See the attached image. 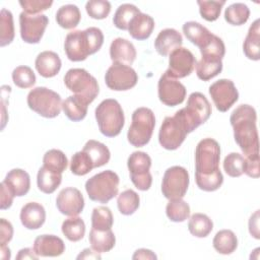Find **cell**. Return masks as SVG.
<instances>
[{
    "label": "cell",
    "instance_id": "603a6c76",
    "mask_svg": "<svg viewBox=\"0 0 260 260\" xmlns=\"http://www.w3.org/2000/svg\"><path fill=\"white\" fill-rule=\"evenodd\" d=\"M61 59L57 53L53 51L41 52L35 61L37 71L41 76L50 78L57 75L61 69Z\"/></svg>",
    "mask_w": 260,
    "mask_h": 260
},
{
    "label": "cell",
    "instance_id": "74e56055",
    "mask_svg": "<svg viewBox=\"0 0 260 260\" xmlns=\"http://www.w3.org/2000/svg\"><path fill=\"white\" fill-rule=\"evenodd\" d=\"M141 12L139 8H137L135 5L130 4V3H124L121 4L113 17V23L114 25L122 30H128V26L132 18Z\"/></svg>",
    "mask_w": 260,
    "mask_h": 260
},
{
    "label": "cell",
    "instance_id": "6f0895ef",
    "mask_svg": "<svg viewBox=\"0 0 260 260\" xmlns=\"http://www.w3.org/2000/svg\"><path fill=\"white\" fill-rule=\"evenodd\" d=\"M156 255L148 249H138L132 256V259H156Z\"/></svg>",
    "mask_w": 260,
    "mask_h": 260
},
{
    "label": "cell",
    "instance_id": "8992f818",
    "mask_svg": "<svg viewBox=\"0 0 260 260\" xmlns=\"http://www.w3.org/2000/svg\"><path fill=\"white\" fill-rule=\"evenodd\" d=\"M27 106L44 118L57 117L62 109V99L56 91L44 86L32 88L27 94Z\"/></svg>",
    "mask_w": 260,
    "mask_h": 260
},
{
    "label": "cell",
    "instance_id": "3957f363",
    "mask_svg": "<svg viewBox=\"0 0 260 260\" xmlns=\"http://www.w3.org/2000/svg\"><path fill=\"white\" fill-rule=\"evenodd\" d=\"M95 120L101 133L107 137H115L124 127L125 117L121 105L114 99H106L95 109Z\"/></svg>",
    "mask_w": 260,
    "mask_h": 260
},
{
    "label": "cell",
    "instance_id": "f546056e",
    "mask_svg": "<svg viewBox=\"0 0 260 260\" xmlns=\"http://www.w3.org/2000/svg\"><path fill=\"white\" fill-rule=\"evenodd\" d=\"M82 150H84L89 155L93 164V168H100L107 165L111 158V152L109 148L104 143L93 139L88 140L84 144Z\"/></svg>",
    "mask_w": 260,
    "mask_h": 260
},
{
    "label": "cell",
    "instance_id": "83f0119b",
    "mask_svg": "<svg viewBox=\"0 0 260 260\" xmlns=\"http://www.w3.org/2000/svg\"><path fill=\"white\" fill-rule=\"evenodd\" d=\"M182 29L185 37L199 49L205 46L213 35L205 26L196 21L185 22Z\"/></svg>",
    "mask_w": 260,
    "mask_h": 260
},
{
    "label": "cell",
    "instance_id": "f5cc1de1",
    "mask_svg": "<svg viewBox=\"0 0 260 260\" xmlns=\"http://www.w3.org/2000/svg\"><path fill=\"white\" fill-rule=\"evenodd\" d=\"M244 173L252 178H259V154L245 157Z\"/></svg>",
    "mask_w": 260,
    "mask_h": 260
},
{
    "label": "cell",
    "instance_id": "d6986e66",
    "mask_svg": "<svg viewBox=\"0 0 260 260\" xmlns=\"http://www.w3.org/2000/svg\"><path fill=\"white\" fill-rule=\"evenodd\" d=\"M35 252L39 257H57L64 253L63 240L54 235H41L34 242Z\"/></svg>",
    "mask_w": 260,
    "mask_h": 260
},
{
    "label": "cell",
    "instance_id": "8fae6325",
    "mask_svg": "<svg viewBox=\"0 0 260 260\" xmlns=\"http://www.w3.org/2000/svg\"><path fill=\"white\" fill-rule=\"evenodd\" d=\"M127 166L134 186L141 191L148 190L152 183V176L149 172L151 167L150 156L143 151H134L129 155Z\"/></svg>",
    "mask_w": 260,
    "mask_h": 260
},
{
    "label": "cell",
    "instance_id": "8d00e7d4",
    "mask_svg": "<svg viewBox=\"0 0 260 260\" xmlns=\"http://www.w3.org/2000/svg\"><path fill=\"white\" fill-rule=\"evenodd\" d=\"M43 164V167L46 169L58 174H62L68 166V159L62 150L53 148L44 154Z\"/></svg>",
    "mask_w": 260,
    "mask_h": 260
},
{
    "label": "cell",
    "instance_id": "836d02e7",
    "mask_svg": "<svg viewBox=\"0 0 260 260\" xmlns=\"http://www.w3.org/2000/svg\"><path fill=\"white\" fill-rule=\"evenodd\" d=\"M213 229L212 220L204 213H194L191 215L188 222L190 234L197 238L207 237Z\"/></svg>",
    "mask_w": 260,
    "mask_h": 260
},
{
    "label": "cell",
    "instance_id": "816d5d0a",
    "mask_svg": "<svg viewBox=\"0 0 260 260\" xmlns=\"http://www.w3.org/2000/svg\"><path fill=\"white\" fill-rule=\"evenodd\" d=\"M53 4L52 0H20L19 5L22 7L23 12L31 15L40 14L42 11L47 10Z\"/></svg>",
    "mask_w": 260,
    "mask_h": 260
},
{
    "label": "cell",
    "instance_id": "11a10c76",
    "mask_svg": "<svg viewBox=\"0 0 260 260\" xmlns=\"http://www.w3.org/2000/svg\"><path fill=\"white\" fill-rule=\"evenodd\" d=\"M1 195H0V207L1 209H7L9 208L11 205H12V201H13V198L15 197L14 194L11 192V190L2 182L1 185Z\"/></svg>",
    "mask_w": 260,
    "mask_h": 260
},
{
    "label": "cell",
    "instance_id": "52a82bcc",
    "mask_svg": "<svg viewBox=\"0 0 260 260\" xmlns=\"http://www.w3.org/2000/svg\"><path fill=\"white\" fill-rule=\"evenodd\" d=\"M64 83L70 91L88 104L92 103L100 92L96 79L82 68L69 69L65 73Z\"/></svg>",
    "mask_w": 260,
    "mask_h": 260
},
{
    "label": "cell",
    "instance_id": "c3c4849f",
    "mask_svg": "<svg viewBox=\"0 0 260 260\" xmlns=\"http://www.w3.org/2000/svg\"><path fill=\"white\" fill-rule=\"evenodd\" d=\"M197 4L199 6L200 15L207 21H214L220 15L221 8L225 4V1L224 0H221V1L198 0Z\"/></svg>",
    "mask_w": 260,
    "mask_h": 260
},
{
    "label": "cell",
    "instance_id": "4dcf8cb0",
    "mask_svg": "<svg viewBox=\"0 0 260 260\" xmlns=\"http://www.w3.org/2000/svg\"><path fill=\"white\" fill-rule=\"evenodd\" d=\"M80 19H81L80 10L74 4L62 5L56 12L57 23L65 29H71L76 27Z\"/></svg>",
    "mask_w": 260,
    "mask_h": 260
},
{
    "label": "cell",
    "instance_id": "e0dca14e",
    "mask_svg": "<svg viewBox=\"0 0 260 260\" xmlns=\"http://www.w3.org/2000/svg\"><path fill=\"white\" fill-rule=\"evenodd\" d=\"M196 66V59L192 52L186 48L175 49L169 57L167 72L174 78H184L192 73Z\"/></svg>",
    "mask_w": 260,
    "mask_h": 260
},
{
    "label": "cell",
    "instance_id": "680465c9",
    "mask_svg": "<svg viewBox=\"0 0 260 260\" xmlns=\"http://www.w3.org/2000/svg\"><path fill=\"white\" fill-rule=\"evenodd\" d=\"M39 256L37 255V253L35 252L34 249L30 248H24L18 251V254L16 256L17 260H21V259H38Z\"/></svg>",
    "mask_w": 260,
    "mask_h": 260
},
{
    "label": "cell",
    "instance_id": "7dc6e473",
    "mask_svg": "<svg viewBox=\"0 0 260 260\" xmlns=\"http://www.w3.org/2000/svg\"><path fill=\"white\" fill-rule=\"evenodd\" d=\"M12 80L19 88H29L36 83V75L28 66H17L12 71Z\"/></svg>",
    "mask_w": 260,
    "mask_h": 260
},
{
    "label": "cell",
    "instance_id": "91938a15",
    "mask_svg": "<svg viewBox=\"0 0 260 260\" xmlns=\"http://www.w3.org/2000/svg\"><path fill=\"white\" fill-rule=\"evenodd\" d=\"M76 258L77 259H101V255L99 252L94 251L93 249L86 248Z\"/></svg>",
    "mask_w": 260,
    "mask_h": 260
},
{
    "label": "cell",
    "instance_id": "cb8c5ba5",
    "mask_svg": "<svg viewBox=\"0 0 260 260\" xmlns=\"http://www.w3.org/2000/svg\"><path fill=\"white\" fill-rule=\"evenodd\" d=\"M3 183L11 190L14 196L21 197L27 194L30 188L29 175L22 169H12L6 174Z\"/></svg>",
    "mask_w": 260,
    "mask_h": 260
},
{
    "label": "cell",
    "instance_id": "f1b7e54d",
    "mask_svg": "<svg viewBox=\"0 0 260 260\" xmlns=\"http://www.w3.org/2000/svg\"><path fill=\"white\" fill-rule=\"evenodd\" d=\"M91 249L99 253H105L111 251L116 243V238L112 230L98 231L94 229L90 230L88 237Z\"/></svg>",
    "mask_w": 260,
    "mask_h": 260
},
{
    "label": "cell",
    "instance_id": "d6a6232c",
    "mask_svg": "<svg viewBox=\"0 0 260 260\" xmlns=\"http://www.w3.org/2000/svg\"><path fill=\"white\" fill-rule=\"evenodd\" d=\"M62 174L52 172L45 167L40 168L37 176V184L40 191L45 194H52L61 184Z\"/></svg>",
    "mask_w": 260,
    "mask_h": 260
},
{
    "label": "cell",
    "instance_id": "9f6ffc18",
    "mask_svg": "<svg viewBox=\"0 0 260 260\" xmlns=\"http://www.w3.org/2000/svg\"><path fill=\"white\" fill-rule=\"evenodd\" d=\"M249 232L257 240L260 239L259 236V210H256L254 214L251 215L249 219Z\"/></svg>",
    "mask_w": 260,
    "mask_h": 260
},
{
    "label": "cell",
    "instance_id": "ac0fdd59",
    "mask_svg": "<svg viewBox=\"0 0 260 260\" xmlns=\"http://www.w3.org/2000/svg\"><path fill=\"white\" fill-rule=\"evenodd\" d=\"M58 210L67 216L78 215L84 207V198L81 192L74 187L62 189L56 199Z\"/></svg>",
    "mask_w": 260,
    "mask_h": 260
},
{
    "label": "cell",
    "instance_id": "ee69618b",
    "mask_svg": "<svg viewBox=\"0 0 260 260\" xmlns=\"http://www.w3.org/2000/svg\"><path fill=\"white\" fill-rule=\"evenodd\" d=\"M92 169H94L93 164L84 150L77 151L72 155L70 161V171L72 174L76 176H84Z\"/></svg>",
    "mask_w": 260,
    "mask_h": 260
},
{
    "label": "cell",
    "instance_id": "1f68e13d",
    "mask_svg": "<svg viewBox=\"0 0 260 260\" xmlns=\"http://www.w3.org/2000/svg\"><path fill=\"white\" fill-rule=\"evenodd\" d=\"M213 248L222 255L232 254L238 247V239L231 230H221L217 232L212 241Z\"/></svg>",
    "mask_w": 260,
    "mask_h": 260
},
{
    "label": "cell",
    "instance_id": "db71d44e",
    "mask_svg": "<svg viewBox=\"0 0 260 260\" xmlns=\"http://www.w3.org/2000/svg\"><path fill=\"white\" fill-rule=\"evenodd\" d=\"M13 236V226L5 218L0 219V245L5 246L9 243Z\"/></svg>",
    "mask_w": 260,
    "mask_h": 260
},
{
    "label": "cell",
    "instance_id": "30bf717a",
    "mask_svg": "<svg viewBox=\"0 0 260 260\" xmlns=\"http://www.w3.org/2000/svg\"><path fill=\"white\" fill-rule=\"evenodd\" d=\"M180 111L187 123L190 133L209 119L212 110L206 96L201 92L195 91L189 95L187 106Z\"/></svg>",
    "mask_w": 260,
    "mask_h": 260
},
{
    "label": "cell",
    "instance_id": "44dd1931",
    "mask_svg": "<svg viewBox=\"0 0 260 260\" xmlns=\"http://www.w3.org/2000/svg\"><path fill=\"white\" fill-rule=\"evenodd\" d=\"M19 217L25 229L38 230L46 220V210L44 206L38 202H28L22 206Z\"/></svg>",
    "mask_w": 260,
    "mask_h": 260
},
{
    "label": "cell",
    "instance_id": "9a60e30c",
    "mask_svg": "<svg viewBox=\"0 0 260 260\" xmlns=\"http://www.w3.org/2000/svg\"><path fill=\"white\" fill-rule=\"evenodd\" d=\"M49 23V19L45 14L31 15L25 12L19 14L20 37L27 44H38Z\"/></svg>",
    "mask_w": 260,
    "mask_h": 260
},
{
    "label": "cell",
    "instance_id": "d4e9b609",
    "mask_svg": "<svg viewBox=\"0 0 260 260\" xmlns=\"http://www.w3.org/2000/svg\"><path fill=\"white\" fill-rule=\"evenodd\" d=\"M153 28H154L153 18L146 13L139 12L130 21L128 26V31L133 39L138 41H143L150 37Z\"/></svg>",
    "mask_w": 260,
    "mask_h": 260
},
{
    "label": "cell",
    "instance_id": "ab89813d",
    "mask_svg": "<svg viewBox=\"0 0 260 260\" xmlns=\"http://www.w3.org/2000/svg\"><path fill=\"white\" fill-rule=\"evenodd\" d=\"M139 195L132 189H127L118 195L117 205L119 211L123 215L133 214L139 207Z\"/></svg>",
    "mask_w": 260,
    "mask_h": 260
},
{
    "label": "cell",
    "instance_id": "f907efd6",
    "mask_svg": "<svg viewBox=\"0 0 260 260\" xmlns=\"http://www.w3.org/2000/svg\"><path fill=\"white\" fill-rule=\"evenodd\" d=\"M87 14L93 19H104L111 12V3L107 0H89L85 4Z\"/></svg>",
    "mask_w": 260,
    "mask_h": 260
},
{
    "label": "cell",
    "instance_id": "7402d4cb",
    "mask_svg": "<svg viewBox=\"0 0 260 260\" xmlns=\"http://www.w3.org/2000/svg\"><path fill=\"white\" fill-rule=\"evenodd\" d=\"M183 44L181 34L175 28H165L160 30L154 41V48L161 56L170 55L175 49L180 48Z\"/></svg>",
    "mask_w": 260,
    "mask_h": 260
},
{
    "label": "cell",
    "instance_id": "7bdbcfd3",
    "mask_svg": "<svg viewBox=\"0 0 260 260\" xmlns=\"http://www.w3.org/2000/svg\"><path fill=\"white\" fill-rule=\"evenodd\" d=\"M114 217L112 211L107 206L93 208L91 213V229L98 231H108L113 226Z\"/></svg>",
    "mask_w": 260,
    "mask_h": 260
},
{
    "label": "cell",
    "instance_id": "ffe728a7",
    "mask_svg": "<svg viewBox=\"0 0 260 260\" xmlns=\"http://www.w3.org/2000/svg\"><path fill=\"white\" fill-rule=\"evenodd\" d=\"M110 57L113 63L130 66L136 58V50L130 41L123 38H117L111 43Z\"/></svg>",
    "mask_w": 260,
    "mask_h": 260
},
{
    "label": "cell",
    "instance_id": "d590c367",
    "mask_svg": "<svg viewBox=\"0 0 260 260\" xmlns=\"http://www.w3.org/2000/svg\"><path fill=\"white\" fill-rule=\"evenodd\" d=\"M63 235L71 242L80 241L85 234V223L81 217L71 216L65 219L61 226Z\"/></svg>",
    "mask_w": 260,
    "mask_h": 260
},
{
    "label": "cell",
    "instance_id": "bcb514c9",
    "mask_svg": "<svg viewBox=\"0 0 260 260\" xmlns=\"http://www.w3.org/2000/svg\"><path fill=\"white\" fill-rule=\"evenodd\" d=\"M244 167L245 158L238 152H231L224 157L223 170L230 177L237 178L242 176L244 174Z\"/></svg>",
    "mask_w": 260,
    "mask_h": 260
},
{
    "label": "cell",
    "instance_id": "94428289",
    "mask_svg": "<svg viewBox=\"0 0 260 260\" xmlns=\"http://www.w3.org/2000/svg\"><path fill=\"white\" fill-rule=\"evenodd\" d=\"M11 257V253H10V249L5 245V246H1V258L4 260L10 259Z\"/></svg>",
    "mask_w": 260,
    "mask_h": 260
},
{
    "label": "cell",
    "instance_id": "f6af8a7d",
    "mask_svg": "<svg viewBox=\"0 0 260 260\" xmlns=\"http://www.w3.org/2000/svg\"><path fill=\"white\" fill-rule=\"evenodd\" d=\"M222 70L221 61H206L200 60L196 63V74L197 77L203 81H207L216 75H218Z\"/></svg>",
    "mask_w": 260,
    "mask_h": 260
},
{
    "label": "cell",
    "instance_id": "7c38bea8",
    "mask_svg": "<svg viewBox=\"0 0 260 260\" xmlns=\"http://www.w3.org/2000/svg\"><path fill=\"white\" fill-rule=\"evenodd\" d=\"M189 187V174L187 170L180 166L169 168L162 177L161 192L169 199H181L185 196Z\"/></svg>",
    "mask_w": 260,
    "mask_h": 260
},
{
    "label": "cell",
    "instance_id": "9c48e42d",
    "mask_svg": "<svg viewBox=\"0 0 260 260\" xmlns=\"http://www.w3.org/2000/svg\"><path fill=\"white\" fill-rule=\"evenodd\" d=\"M220 146L213 138L200 140L195 149V175H210L219 170Z\"/></svg>",
    "mask_w": 260,
    "mask_h": 260
},
{
    "label": "cell",
    "instance_id": "e575fe53",
    "mask_svg": "<svg viewBox=\"0 0 260 260\" xmlns=\"http://www.w3.org/2000/svg\"><path fill=\"white\" fill-rule=\"evenodd\" d=\"M200 53L202 56V60L221 61L225 54L224 43L219 37L212 35L209 42L205 46L200 48Z\"/></svg>",
    "mask_w": 260,
    "mask_h": 260
},
{
    "label": "cell",
    "instance_id": "5b68a950",
    "mask_svg": "<svg viewBox=\"0 0 260 260\" xmlns=\"http://www.w3.org/2000/svg\"><path fill=\"white\" fill-rule=\"evenodd\" d=\"M155 126L153 112L145 107L136 109L132 114V122L127 132L129 143L135 147L147 144L152 136Z\"/></svg>",
    "mask_w": 260,
    "mask_h": 260
},
{
    "label": "cell",
    "instance_id": "6da1fadb",
    "mask_svg": "<svg viewBox=\"0 0 260 260\" xmlns=\"http://www.w3.org/2000/svg\"><path fill=\"white\" fill-rule=\"evenodd\" d=\"M256 120V111L250 105H240L233 111L230 117V122L234 129L235 141L245 156L259 154Z\"/></svg>",
    "mask_w": 260,
    "mask_h": 260
},
{
    "label": "cell",
    "instance_id": "7a4b0ae2",
    "mask_svg": "<svg viewBox=\"0 0 260 260\" xmlns=\"http://www.w3.org/2000/svg\"><path fill=\"white\" fill-rule=\"evenodd\" d=\"M103 44V31L99 27L90 26L84 30L68 32L64 42V50L70 61L79 62L96 53Z\"/></svg>",
    "mask_w": 260,
    "mask_h": 260
},
{
    "label": "cell",
    "instance_id": "5bb4252c",
    "mask_svg": "<svg viewBox=\"0 0 260 260\" xmlns=\"http://www.w3.org/2000/svg\"><path fill=\"white\" fill-rule=\"evenodd\" d=\"M186 87L178 79L172 77L167 71L160 76L157 83L159 101L169 107L182 104L186 98Z\"/></svg>",
    "mask_w": 260,
    "mask_h": 260
},
{
    "label": "cell",
    "instance_id": "484cf974",
    "mask_svg": "<svg viewBox=\"0 0 260 260\" xmlns=\"http://www.w3.org/2000/svg\"><path fill=\"white\" fill-rule=\"evenodd\" d=\"M243 51L250 60L260 59V20L256 19L249 27L248 34L243 44Z\"/></svg>",
    "mask_w": 260,
    "mask_h": 260
},
{
    "label": "cell",
    "instance_id": "ba28073f",
    "mask_svg": "<svg viewBox=\"0 0 260 260\" xmlns=\"http://www.w3.org/2000/svg\"><path fill=\"white\" fill-rule=\"evenodd\" d=\"M188 133L187 123L179 110L174 116L165 118L159 128L158 142L164 148L175 150L181 146Z\"/></svg>",
    "mask_w": 260,
    "mask_h": 260
},
{
    "label": "cell",
    "instance_id": "f35d334b",
    "mask_svg": "<svg viewBox=\"0 0 260 260\" xmlns=\"http://www.w3.org/2000/svg\"><path fill=\"white\" fill-rule=\"evenodd\" d=\"M250 16L249 7L241 2L229 5L224 10V19L232 25H242L247 22Z\"/></svg>",
    "mask_w": 260,
    "mask_h": 260
},
{
    "label": "cell",
    "instance_id": "b9f144b4",
    "mask_svg": "<svg viewBox=\"0 0 260 260\" xmlns=\"http://www.w3.org/2000/svg\"><path fill=\"white\" fill-rule=\"evenodd\" d=\"M13 15L6 8L1 9L0 13V46L9 45L14 39Z\"/></svg>",
    "mask_w": 260,
    "mask_h": 260
},
{
    "label": "cell",
    "instance_id": "4fadbf2b",
    "mask_svg": "<svg viewBox=\"0 0 260 260\" xmlns=\"http://www.w3.org/2000/svg\"><path fill=\"white\" fill-rule=\"evenodd\" d=\"M105 81L110 89L124 91L136 85L138 75L131 66L113 63L105 74Z\"/></svg>",
    "mask_w": 260,
    "mask_h": 260
},
{
    "label": "cell",
    "instance_id": "60d3db41",
    "mask_svg": "<svg viewBox=\"0 0 260 260\" xmlns=\"http://www.w3.org/2000/svg\"><path fill=\"white\" fill-rule=\"evenodd\" d=\"M166 213L170 220L174 222H182L190 216V206L182 198L172 199L166 206Z\"/></svg>",
    "mask_w": 260,
    "mask_h": 260
},
{
    "label": "cell",
    "instance_id": "2e32d148",
    "mask_svg": "<svg viewBox=\"0 0 260 260\" xmlns=\"http://www.w3.org/2000/svg\"><path fill=\"white\" fill-rule=\"evenodd\" d=\"M209 94L219 112H226L239 99V92L230 79H219L209 86Z\"/></svg>",
    "mask_w": 260,
    "mask_h": 260
},
{
    "label": "cell",
    "instance_id": "4316f807",
    "mask_svg": "<svg viewBox=\"0 0 260 260\" xmlns=\"http://www.w3.org/2000/svg\"><path fill=\"white\" fill-rule=\"evenodd\" d=\"M88 103L77 95H70L62 103V110L66 117L73 121L78 122L85 118L87 114Z\"/></svg>",
    "mask_w": 260,
    "mask_h": 260
},
{
    "label": "cell",
    "instance_id": "681fc988",
    "mask_svg": "<svg viewBox=\"0 0 260 260\" xmlns=\"http://www.w3.org/2000/svg\"><path fill=\"white\" fill-rule=\"evenodd\" d=\"M195 181L199 189L206 192H212L222 185L223 176L220 171L210 175H195Z\"/></svg>",
    "mask_w": 260,
    "mask_h": 260
},
{
    "label": "cell",
    "instance_id": "277c9868",
    "mask_svg": "<svg viewBox=\"0 0 260 260\" xmlns=\"http://www.w3.org/2000/svg\"><path fill=\"white\" fill-rule=\"evenodd\" d=\"M119 176L111 171H103L85 182V190L90 200L108 203L111 199L118 195Z\"/></svg>",
    "mask_w": 260,
    "mask_h": 260
}]
</instances>
